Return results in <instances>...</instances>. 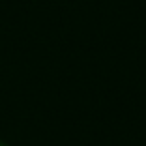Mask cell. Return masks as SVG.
<instances>
[{"label":"cell","instance_id":"cell-1","mask_svg":"<svg viewBox=\"0 0 146 146\" xmlns=\"http://www.w3.org/2000/svg\"><path fill=\"white\" fill-rule=\"evenodd\" d=\"M0 146H6V144H4V142H2V141H0Z\"/></svg>","mask_w":146,"mask_h":146}]
</instances>
